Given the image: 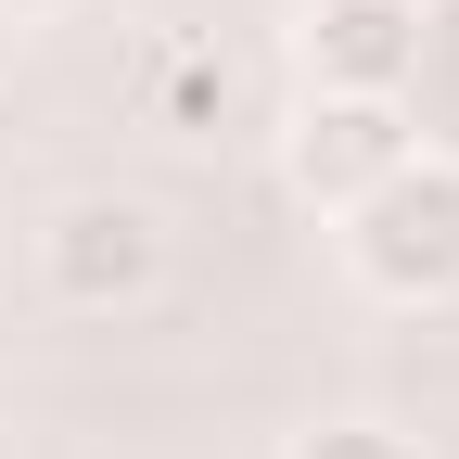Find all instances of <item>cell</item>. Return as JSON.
Here are the masks:
<instances>
[{
  "instance_id": "6da1fadb",
  "label": "cell",
  "mask_w": 459,
  "mask_h": 459,
  "mask_svg": "<svg viewBox=\"0 0 459 459\" xmlns=\"http://www.w3.org/2000/svg\"><path fill=\"white\" fill-rule=\"evenodd\" d=\"M358 268L383 294H459V166H395L358 192Z\"/></svg>"
},
{
  "instance_id": "277c9868",
  "label": "cell",
  "mask_w": 459,
  "mask_h": 459,
  "mask_svg": "<svg viewBox=\"0 0 459 459\" xmlns=\"http://www.w3.org/2000/svg\"><path fill=\"white\" fill-rule=\"evenodd\" d=\"M141 281H153V217H141V204H77V217H51V294L115 307V294H141Z\"/></svg>"
},
{
  "instance_id": "3957f363",
  "label": "cell",
  "mask_w": 459,
  "mask_h": 459,
  "mask_svg": "<svg viewBox=\"0 0 459 459\" xmlns=\"http://www.w3.org/2000/svg\"><path fill=\"white\" fill-rule=\"evenodd\" d=\"M307 65L332 90H395L421 65V13H409V0H319V13H307Z\"/></svg>"
},
{
  "instance_id": "5b68a950",
  "label": "cell",
  "mask_w": 459,
  "mask_h": 459,
  "mask_svg": "<svg viewBox=\"0 0 459 459\" xmlns=\"http://www.w3.org/2000/svg\"><path fill=\"white\" fill-rule=\"evenodd\" d=\"M294 459H409V446H395L383 421H332V434H307Z\"/></svg>"
},
{
  "instance_id": "7a4b0ae2",
  "label": "cell",
  "mask_w": 459,
  "mask_h": 459,
  "mask_svg": "<svg viewBox=\"0 0 459 459\" xmlns=\"http://www.w3.org/2000/svg\"><path fill=\"white\" fill-rule=\"evenodd\" d=\"M395 166H409V128H395L383 90H344V102H319L307 128H294V179L319 204H358L370 179H395Z\"/></svg>"
},
{
  "instance_id": "52a82bcc",
  "label": "cell",
  "mask_w": 459,
  "mask_h": 459,
  "mask_svg": "<svg viewBox=\"0 0 459 459\" xmlns=\"http://www.w3.org/2000/svg\"><path fill=\"white\" fill-rule=\"evenodd\" d=\"M13 13H26V0H13Z\"/></svg>"
},
{
  "instance_id": "8992f818",
  "label": "cell",
  "mask_w": 459,
  "mask_h": 459,
  "mask_svg": "<svg viewBox=\"0 0 459 459\" xmlns=\"http://www.w3.org/2000/svg\"><path fill=\"white\" fill-rule=\"evenodd\" d=\"M409 13H421V0H409Z\"/></svg>"
}]
</instances>
